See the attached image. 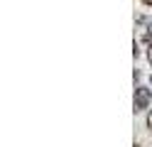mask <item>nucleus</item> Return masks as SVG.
<instances>
[{
	"mask_svg": "<svg viewBox=\"0 0 152 147\" xmlns=\"http://www.w3.org/2000/svg\"><path fill=\"white\" fill-rule=\"evenodd\" d=\"M150 103H152V91H150V88H145V86H137V88H135V98H132L135 113L147 110V108H150Z\"/></svg>",
	"mask_w": 152,
	"mask_h": 147,
	"instance_id": "obj_1",
	"label": "nucleus"
},
{
	"mask_svg": "<svg viewBox=\"0 0 152 147\" xmlns=\"http://www.w3.org/2000/svg\"><path fill=\"white\" fill-rule=\"evenodd\" d=\"M142 42H145L147 47L152 44V29H147V32H145V37H142Z\"/></svg>",
	"mask_w": 152,
	"mask_h": 147,
	"instance_id": "obj_2",
	"label": "nucleus"
},
{
	"mask_svg": "<svg viewBox=\"0 0 152 147\" xmlns=\"http://www.w3.org/2000/svg\"><path fill=\"white\" fill-rule=\"evenodd\" d=\"M147 61H150V64H152V44H150V47H147Z\"/></svg>",
	"mask_w": 152,
	"mask_h": 147,
	"instance_id": "obj_3",
	"label": "nucleus"
},
{
	"mask_svg": "<svg viewBox=\"0 0 152 147\" xmlns=\"http://www.w3.org/2000/svg\"><path fill=\"white\" fill-rule=\"evenodd\" d=\"M147 127H150V132H152V113L147 115Z\"/></svg>",
	"mask_w": 152,
	"mask_h": 147,
	"instance_id": "obj_4",
	"label": "nucleus"
},
{
	"mask_svg": "<svg viewBox=\"0 0 152 147\" xmlns=\"http://www.w3.org/2000/svg\"><path fill=\"white\" fill-rule=\"evenodd\" d=\"M142 3H145V5H147V7H152V0H142Z\"/></svg>",
	"mask_w": 152,
	"mask_h": 147,
	"instance_id": "obj_5",
	"label": "nucleus"
},
{
	"mask_svg": "<svg viewBox=\"0 0 152 147\" xmlns=\"http://www.w3.org/2000/svg\"><path fill=\"white\" fill-rule=\"evenodd\" d=\"M132 147H142V145H137V142H135V145H132Z\"/></svg>",
	"mask_w": 152,
	"mask_h": 147,
	"instance_id": "obj_6",
	"label": "nucleus"
},
{
	"mask_svg": "<svg viewBox=\"0 0 152 147\" xmlns=\"http://www.w3.org/2000/svg\"><path fill=\"white\" fill-rule=\"evenodd\" d=\"M150 86H152V76H150Z\"/></svg>",
	"mask_w": 152,
	"mask_h": 147,
	"instance_id": "obj_7",
	"label": "nucleus"
}]
</instances>
